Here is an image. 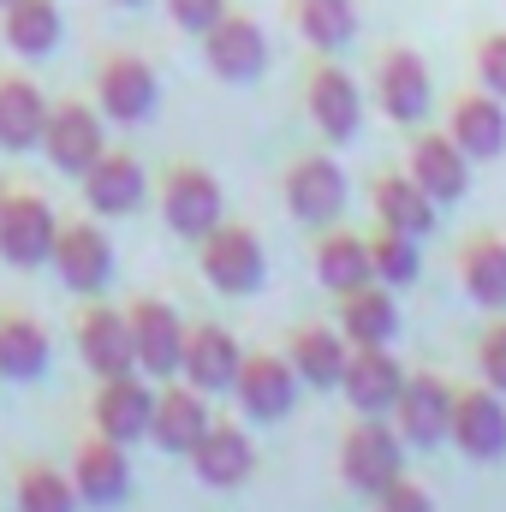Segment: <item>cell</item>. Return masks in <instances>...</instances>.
<instances>
[{
	"instance_id": "cell-1",
	"label": "cell",
	"mask_w": 506,
	"mask_h": 512,
	"mask_svg": "<svg viewBox=\"0 0 506 512\" xmlns=\"http://www.w3.org/2000/svg\"><path fill=\"white\" fill-rule=\"evenodd\" d=\"M155 209H161V221H167L173 239H191L197 245L209 227L227 221V191H221V179L203 161H173L155 179Z\"/></svg>"
},
{
	"instance_id": "cell-2",
	"label": "cell",
	"mask_w": 506,
	"mask_h": 512,
	"mask_svg": "<svg viewBox=\"0 0 506 512\" xmlns=\"http://www.w3.org/2000/svg\"><path fill=\"white\" fill-rule=\"evenodd\" d=\"M280 203L292 209V221L304 227H340L346 203H352V179L346 167L328 155V149H310V155H292L286 173H280Z\"/></svg>"
},
{
	"instance_id": "cell-3",
	"label": "cell",
	"mask_w": 506,
	"mask_h": 512,
	"mask_svg": "<svg viewBox=\"0 0 506 512\" xmlns=\"http://www.w3.org/2000/svg\"><path fill=\"white\" fill-rule=\"evenodd\" d=\"M393 477H405V441H399L393 417H352L340 435V483L352 495L376 501Z\"/></svg>"
},
{
	"instance_id": "cell-4",
	"label": "cell",
	"mask_w": 506,
	"mask_h": 512,
	"mask_svg": "<svg viewBox=\"0 0 506 512\" xmlns=\"http://www.w3.org/2000/svg\"><path fill=\"white\" fill-rule=\"evenodd\" d=\"M197 274H203L221 298H251V292H262V280H268V251H262L256 227H245V221L209 227V233L197 239Z\"/></svg>"
},
{
	"instance_id": "cell-5",
	"label": "cell",
	"mask_w": 506,
	"mask_h": 512,
	"mask_svg": "<svg viewBox=\"0 0 506 512\" xmlns=\"http://www.w3.org/2000/svg\"><path fill=\"white\" fill-rule=\"evenodd\" d=\"M304 114L322 143H352L364 131V84L334 60V54H316V66L304 72Z\"/></svg>"
},
{
	"instance_id": "cell-6",
	"label": "cell",
	"mask_w": 506,
	"mask_h": 512,
	"mask_svg": "<svg viewBox=\"0 0 506 512\" xmlns=\"http://www.w3.org/2000/svg\"><path fill=\"white\" fill-rule=\"evenodd\" d=\"M370 96L393 126H429L435 120V78L417 48H381L370 72Z\"/></svg>"
},
{
	"instance_id": "cell-7",
	"label": "cell",
	"mask_w": 506,
	"mask_h": 512,
	"mask_svg": "<svg viewBox=\"0 0 506 512\" xmlns=\"http://www.w3.org/2000/svg\"><path fill=\"white\" fill-rule=\"evenodd\" d=\"M48 268L60 274V286H66V292L96 298V292L114 280V239H108L102 215H72V221H60Z\"/></svg>"
},
{
	"instance_id": "cell-8",
	"label": "cell",
	"mask_w": 506,
	"mask_h": 512,
	"mask_svg": "<svg viewBox=\"0 0 506 512\" xmlns=\"http://www.w3.org/2000/svg\"><path fill=\"white\" fill-rule=\"evenodd\" d=\"M447 447H459L471 465H495V459H506V393H495L489 382L453 387Z\"/></svg>"
},
{
	"instance_id": "cell-9",
	"label": "cell",
	"mask_w": 506,
	"mask_h": 512,
	"mask_svg": "<svg viewBox=\"0 0 506 512\" xmlns=\"http://www.w3.org/2000/svg\"><path fill=\"white\" fill-rule=\"evenodd\" d=\"M197 48H203V66H209L221 84H256V78L268 72V30L256 24L251 12H239V6H227V12L197 36Z\"/></svg>"
},
{
	"instance_id": "cell-10",
	"label": "cell",
	"mask_w": 506,
	"mask_h": 512,
	"mask_svg": "<svg viewBox=\"0 0 506 512\" xmlns=\"http://www.w3.org/2000/svg\"><path fill=\"white\" fill-rule=\"evenodd\" d=\"M102 149H108V120H102V108H96V102L66 96V102H54V108H48L42 155H48V167H54V173L84 179V167H90Z\"/></svg>"
},
{
	"instance_id": "cell-11",
	"label": "cell",
	"mask_w": 506,
	"mask_h": 512,
	"mask_svg": "<svg viewBox=\"0 0 506 512\" xmlns=\"http://www.w3.org/2000/svg\"><path fill=\"white\" fill-rule=\"evenodd\" d=\"M96 108H102V120H114V126H143V120L161 108V78H155V66H149L143 54H126V48L102 54V66H96Z\"/></svg>"
},
{
	"instance_id": "cell-12",
	"label": "cell",
	"mask_w": 506,
	"mask_h": 512,
	"mask_svg": "<svg viewBox=\"0 0 506 512\" xmlns=\"http://www.w3.org/2000/svg\"><path fill=\"white\" fill-rule=\"evenodd\" d=\"M393 429H399V441L405 447H417V453H435V447H447V417H453V382L447 376H435V370H405V387H399V399H393Z\"/></svg>"
},
{
	"instance_id": "cell-13",
	"label": "cell",
	"mask_w": 506,
	"mask_h": 512,
	"mask_svg": "<svg viewBox=\"0 0 506 512\" xmlns=\"http://www.w3.org/2000/svg\"><path fill=\"white\" fill-rule=\"evenodd\" d=\"M126 322H131V352H137V370L149 382H167L179 376V358H185V316L167 304V298H131L126 304Z\"/></svg>"
},
{
	"instance_id": "cell-14",
	"label": "cell",
	"mask_w": 506,
	"mask_h": 512,
	"mask_svg": "<svg viewBox=\"0 0 506 512\" xmlns=\"http://www.w3.org/2000/svg\"><path fill=\"white\" fill-rule=\"evenodd\" d=\"M215 423V411H209V393L203 387H191L185 376L155 387V411H149V447L155 453H173V459H191V447L203 441V429Z\"/></svg>"
},
{
	"instance_id": "cell-15",
	"label": "cell",
	"mask_w": 506,
	"mask_h": 512,
	"mask_svg": "<svg viewBox=\"0 0 506 512\" xmlns=\"http://www.w3.org/2000/svg\"><path fill=\"white\" fill-rule=\"evenodd\" d=\"M298 393H304V382H298V370H292L286 352H245L233 399H239V411L251 423H286L292 405H298Z\"/></svg>"
},
{
	"instance_id": "cell-16",
	"label": "cell",
	"mask_w": 506,
	"mask_h": 512,
	"mask_svg": "<svg viewBox=\"0 0 506 512\" xmlns=\"http://www.w3.org/2000/svg\"><path fill=\"white\" fill-rule=\"evenodd\" d=\"M54 233H60V215L42 191H6L0 203V256L12 268H42L54 256Z\"/></svg>"
},
{
	"instance_id": "cell-17",
	"label": "cell",
	"mask_w": 506,
	"mask_h": 512,
	"mask_svg": "<svg viewBox=\"0 0 506 512\" xmlns=\"http://www.w3.org/2000/svg\"><path fill=\"white\" fill-rule=\"evenodd\" d=\"M149 411H155V382L143 370H126V376H102L96 382V399H90V423L120 441V447H137L149 441Z\"/></svg>"
},
{
	"instance_id": "cell-18",
	"label": "cell",
	"mask_w": 506,
	"mask_h": 512,
	"mask_svg": "<svg viewBox=\"0 0 506 512\" xmlns=\"http://www.w3.org/2000/svg\"><path fill=\"white\" fill-rule=\"evenodd\" d=\"M405 173L447 209L471 191V155L447 137L441 126H411V149H405Z\"/></svg>"
},
{
	"instance_id": "cell-19",
	"label": "cell",
	"mask_w": 506,
	"mask_h": 512,
	"mask_svg": "<svg viewBox=\"0 0 506 512\" xmlns=\"http://www.w3.org/2000/svg\"><path fill=\"white\" fill-rule=\"evenodd\" d=\"M84 203H90V215H102V221H126L143 209V197H149V173H143V161L131 155V149H102L90 167H84Z\"/></svg>"
},
{
	"instance_id": "cell-20",
	"label": "cell",
	"mask_w": 506,
	"mask_h": 512,
	"mask_svg": "<svg viewBox=\"0 0 506 512\" xmlns=\"http://www.w3.org/2000/svg\"><path fill=\"white\" fill-rule=\"evenodd\" d=\"M72 483H78V501L96 512H114L131 495V459L120 441H108L102 429H90L78 447H72Z\"/></svg>"
},
{
	"instance_id": "cell-21",
	"label": "cell",
	"mask_w": 506,
	"mask_h": 512,
	"mask_svg": "<svg viewBox=\"0 0 506 512\" xmlns=\"http://www.w3.org/2000/svg\"><path fill=\"white\" fill-rule=\"evenodd\" d=\"M441 131H447L471 161H495L506 149V102L489 96L483 84L453 90V102H447V114H441Z\"/></svg>"
},
{
	"instance_id": "cell-22",
	"label": "cell",
	"mask_w": 506,
	"mask_h": 512,
	"mask_svg": "<svg viewBox=\"0 0 506 512\" xmlns=\"http://www.w3.org/2000/svg\"><path fill=\"white\" fill-rule=\"evenodd\" d=\"M239 364H245V346H239L233 328H221V322H191V328H185L179 376H185L191 387H203L209 399H215V393H233Z\"/></svg>"
},
{
	"instance_id": "cell-23",
	"label": "cell",
	"mask_w": 506,
	"mask_h": 512,
	"mask_svg": "<svg viewBox=\"0 0 506 512\" xmlns=\"http://www.w3.org/2000/svg\"><path fill=\"white\" fill-rule=\"evenodd\" d=\"M72 334H78V358H84V370L102 382V376H126L137 370V352H131V322L120 304H84L78 310V322H72Z\"/></svg>"
},
{
	"instance_id": "cell-24",
	"label": "cell",
	"mask_w": 506,
	"mask_h": 512,
	"mask_svg": "<svg viewBox=\"0 0 506 512\" xmlns=\"http://www.w3.org/2000/svg\"><path fill=\"white\" fill-rule=\"evenodd\" d=\"M399 387H405V364L393 358V346H352L340 376V399L352 405V417H387Z\"/></svg>"
},
{
	"instance_id": "cell-25",
	"label": "cell",
	"mask_w": 506,
	"mask_h": 512,
	"mask_svg": "<svg viewBox=\"0 0 506 512\" xmlns=\"http://www.w3.org/2000/svg\"><path fill=\"white\" fill-rule=\"evenodd\" d=\"M191 477L203 489H245L256 477V447L251 435L233 423V417H215L203 429V441L191 447Z\"/></svg>"
},
{
	"instance_id": "cell-26",
	"label": "cell",
	"mask_w": 506,
	"mask_h": 512,
	"mask_svg": "<svg viewBox=\"0 0 506 512\" xmlns=\"http://www.w3.org/2000/svg\"><path fill=\"white\" fill-rule=\"evenodd\" d=\"M370 215L376 227H393V233H411V239H429L441 227V203L405 173V167H387L370 179Z\"/></svg>"
},
{
	"instance_id": "cell-27",
	"label": "cell",
	"mask_w": 506,
	"mask_h": 512,
	"mask_svg": "<svg viewBox=\"0 0 506 512\" xmlns=\"http://www.w3.org/2000/svg\"><path fill=\"white\" fill-rule=\"evenodd\" d=\"M286 358L298 370V382L316 387V393H340V376H346V358H352V340L328 322H298L286 334Z\"/></svg>"
},
{
	"instance_id": "cell-28",
	"label": "cell",
	"mask_w": 506,
	"mask_h": 512,
	"mask_svg": "<svg viewBox=\"0 0 506 512\" xmlns=\"http://www.w3.org/2000/svg\"><path fill=\"white\" fill-rule=\"evenodd\" d=\"M453 274H459V292L477 310H489V316L506 310V233H471V239H459Z\"/></svg>"
},
{
	"instance_id": "cell-29",
	"label": "cell",
	"mask_w": 506,
	"mask_h": 512,
	"mask_svg": "<svg viewBox=\"0 0 506 512\" xmlns=\"http://www.w3.org/2000/svg\"><path fill=\"white\" fill-rule=\"evenodd\" d=\"M334 328H340L352 346H393V340H399V298H393V286L364 280V286L340 292Z\"/></svg>"
},
{
	"instance_id": "cell-30",
	"label": "cell",
	"mask_w": 506,
	"mask_h": 512,
	"mask_svg": "<svg viewBox=\"0 0 506 512\" xmlns=\"http://www.w3.org/2000/svg\"><path fill=\"white\" fill-rule=\"evenodd\" d=\"M48 96L30 72H0V149L6 155H24V149H42V126H48Z\"/></svg>"
},
{
	"instance_id": "cell-31",
	"label": "cell",
	"mask_w": 506,
	"mask_h": 512,
	"mask_svg": "<svg viewBox=\"0 0 506 512\" xmlns=\"http://www.w3.org/2000/svg\"><path fill=\"white\" fill-rule=\"evenodd\" d=\"M66 36V18H60V0H12L0 6V42L18 54V60H48Z\"/></svg>"
},
{
	"instance_id": "cell-32",
	"label": "cell",
	"mask_w": 506,
	"mask_h": 512,
	"mask_svg": "<svg viewBox=\"0 0 506 512\" xmlns=\"http://www.w3.org/2000/svg\"><path fill=\"white\" fill-rule=\"evenodd\" d=\"M54 358L48 328L30 310H0V382H36Z\"/></svg>"
},
{
	"instance_id": "cell-33",
	"label": "cell",
	"mask_w": 506,
	"mask_h": 512,
	"mask_svg": "<svg viewBox=\"0 0 506 512\" xmlns=\"http://www.w3.org/2000/svg\"><path fill=\"white\" fill-rule=\"evenodd\" d=\"M310 268H316V286H328L334 298L352 292V286H364V280H376L370 274V239L346 233V227H322V239L310 251Z\"/></svg>"
},
{
	"instance_id": "cell-34",
	"label": "cell",
	"mask_w": 506,
	"mask_h": 512,
	"mask_svg": "<svg viewBox=\"0 0 506 512\" xmlns=\"http://www.w3.org/2000/svg\"><path fill=\"white\" fill-rule=\"evenodd\" d=\"M286 18L310 54H340L358 42V0H292Z\"/></svg>"
},
{
	"instance_id": "cell-35",
	"label": "cell",
	"mask_w": 506,
	"mask_h": 512,
	"mask_svg": "<svg viewBox=\"0 0 506 512\" xmlns=\"http://www.w3.org/2000/svg\"><path fill=\"white\" fill-rule=\"evenodd\" d=\"M12 507L18 512H78V483H72V471H60V465H18V477H12Z\"/></svg>"
},
{
	"instance_id": "cell-36",
	"label": "cell",
	"mask_w": 506,
	"mask_h": 512,
	"mask_svg": "<svg viewBox=\"0 0 506 512\" xmlns=\"http://www.w3.org/2000/svg\"><path fill=\"white\" fill-rule=\"evenodd\" d=\"M370 274H376L381 286H417L423 280V239L376 227L370 233Z\"/></svg>"
},
{
	"instance_id": "cell-37",
	"label": "cell",
	"mask_w": 506,
	"mask_h": 512,
	"mask_svg": "<svg viewBox=\"0 0 506 512\" xmlns=\"http://www.w3.org/2000/svg\"><path fill=\"white\" fill-rule=\"evenodd\" d=\"M471 78H477L489 96L506 102V24L501 30H483V36L471 42Z\"/></svg>"
},
{
	"instance_id": "cell-38",
	"label": "cell",
	"mask_w": 506,
	"mask_h": 512,
	"mask_svg": "<svg viewBox=\"0 0 506 512\" xmlns=\"http://www.w3.org/2000/svg\"><path fill=\"white\" fill-rule=\"evenodd\" d=\"M477 376L495 393H506V310H495L477 334Z\"/></svg>"
},
{
	"instance_id": "cell-39",
	"label": "cell",
	"mask_w": 506,
	"mask_h": 512,
	"mask_svg": "<svg viewBox=\"0 0 506 512\" xmlns=\"http://www.w3.org/2000/svg\"><path fill=\"white\" fill-rule=\"evenodd\" d=\"M161 6H167V18H173L185 36H203V30H209L233 0H161Z\"/></svg>"
},
{
	"instance_id": "cell-40",
	"label": "cell",
	"mask_w": 506,
	"mask_h": 512,
	"mask_svg": "<svg viewBox=\"0 0 506 512\" xmlns=\"http://www.w3.org/2000/svg\"><path fill=\"white\" fill-rule=\"evenodd\" d=\"M370 507L376 512H435V495H429L423 483H411V477H393Z\"/></svg>"
},
{
	"instance_id": "cell-41",
	"label": "cell",
	"mask_w": 506,
	"mask_h": 512,
	"mask_svg": "<svg viewBox=\"0 0 506 512\" xmlns=\"http://www.w3.org/2000/svg\"><path fill=\"white\" fill-rule=\"evenodd\" d=\"M114 6H143V0H114Z\"/></svg>"
},
{
	"instance_id": "cell-42",
	"label": "cell",
	"mask_w": 506,
	"mask_h": 512,
	"mask_svg": "<svg viewBox=\"0 0 506 512\" xmlns=\"http://www.w3.org/2000/svg\"><path fill=\"white\" fill-rule=\"evenodd\" d=\"M0 203H6V185H0Z\"/></svg>"
},
{
	"instance_id": "cell-43",
	"label": "cell",
	"mask_w": 506,
	"mask_h": 512,
	"mask_svg": "<svg viewBox=\"0 0 506 512\" xmlns=\"http://www.w3.org/2000/svg\"><path fill=\"white\" fill-rule=\"evenodd\" d=\"M0 6H12V0H0Z\"/></svg>"
}]
</instances>
